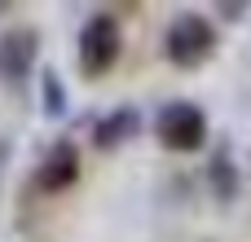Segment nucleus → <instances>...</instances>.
Wrapping results in <instances>:
<instances>
[{"label":"nucleus","mask_w":251,"mask_h":242,"mask_svg":"<svg viewBox=\"0 0 251 242\" xmlns=\"http://www.w3.org/2000/svg\"><path fill=\"white\" fill-rule=\"evenodd\" d=\"M216 48V26L203 18V13H176L168 22V35H163V53L176 62V66H199L207 53Z\"/></svg>","instance_id":"1"},{"label":"nucleus","mask_w":251,"mask_h":242,"mask_svg":"<svg viewBox=\"0 0 251 242\" xmlns=\"http://www.w3.org/2000/svg\"><path fill=\"white\" fill-rule=\"evenodd\" d=\"M124 48V35H119V22L115 13H93L84 26H79V71L84 75H101L115 66Z\"/></svg>","instance_id":"2"},{"label":"nucleus","mask_w":251,"mask_h":242,"mask_svg":"<svg viewBox=\"0 0 251 242\" xmlns=\"http://www.w3.org/2000/svg\"><path fill=\"white\" fill-rule=\"evenodd\" d=\"M154 132H159V141L168 150H199L207 141V119H203V110L194 101H172V106L159 110Z\"/></svg>","instance_id":"3"},{"label":"nucleus","mask_w":251,"mask_h":242,"mask_svg":"<svg viewBox=\"0 0 251 242\" xmlns=\"http://www.w3.org/2000/svg\"><path fill=\"white\" fill-rule=\"evenodd\" d=\"M35 53H40V31L35 26H9L0 31V75L4 79H26V71L35 66Z\"/></svg>","instance_id":"4"},{"label":"nucleus","mask_w":251,"mask_h":242,"mask_svg":"<svg viewBox=\"0 0 251 242\" xmlns=\"http://www.w3.org/2000/svg\"><path fill=\"white\" fill-rule=\"evenodd\" d=\"M75 176H79V150H75L71 141H57V145L44 154L40 172H35L40 190H49V194H57V190H66V185H75Z\"/></svg>","instance_id":"5"},{"label":"nucleus","mask_w":251,"mask_h":242,"mask_svg":"<svg viewBox=\"0 0 251 242\" xmlns=\"http://www.w3.org/2000/svg\"><path fill=\"white\" fill-rule=\"evenodd\" d=\"M137 132H141V110H137V106H115V110L97 123V132H93V137H97V145H101V150H115V145L132 141Z\"/></svg>","instance_id":"6"},{"label":"nucleus","mask_w":251,"mask_h":242,"mask_svg":"<svg viewBox=\"0 0 251 242\" xmlns=\"http://www.w3.org/2000/svg\"><path fill=\"white\" fill-rule=\"evenodd\" d=\"M207 176H216V190H221V198H229V194H234V185H238V181H234V163H229L225 154L216 159V168H207Z\"/></svg>","instance_id":"7"},{"label":"nucleus","mask_w":251,"mask_h":242,"mask_svg":"<svg viewBox=\"0 0 251 242\" xmlns=\"http://www.w3.org/2000/svg\"><path fill=\"white\" fill-rule=\"evenodd\" d=\"M44 97H49V110H53V115H62V88H57V79H53V75H44Z\"/></svg>","instance_id":"8"}]
</instances>
